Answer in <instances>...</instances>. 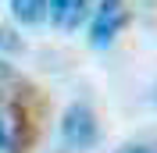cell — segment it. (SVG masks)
<instances>
[{
    "label": "cell",
    "mask_w": 157,
    "mask_h": 153,
    "mask_svg": "<svg viewBox=\"0 0 157 153\" xmlns=\"http://www.w3.org/2000/svg\"><path fill=\"white\" fill-rule=\"evenodd\" d=\"M61 139L71 150H93L100 143V121L89 103H71L61 118Z\"/></svg>",
    "instance_id": "obj_1"
},
{
    "label": "cell",
    "mask_w": 157,
    "mask_h": 153,
    "mask_svg": "<svg viewBox=\"0 0 157 153\" xmlns=\"http://www.w3.org/2000/svg\"><path fill=\"white\" fill-rule=\"evenodd\" d=\"M125 25H128V7H125V0H100L97 11H93V21H89V43H93L97 50L111 47Z\"/></svg>",
    "instance_id": "obj_2"
},
{
    "label": "cell",
    "mask_w": 157,
    "mask_h": 153,
    "mask_svg": "<svg viewBox=\"0 0 157 153\" xmlns=\"http://www.w3.org/2000/svg\"><path fill=\"white\" fill-rule=\"evenodd\" d=\"M89 11H93V0H50V21L61 32H75Z\"/></svg>",
    "instance_id": "obj_3"
},
{
    "label": "cell",
    "mask_w": 157,
    "mask_h": 153,
    "mask_svg": "<svg viewBox=\"0 0 157 153\" xmlns=\"http://www.w3.org/2000/svg\"><path fill=\"white\" fill-rule=\"evenodd\" d=\"M11 14L21 25H39L50 14V0H11Z\"/></svg>",
    "instance_id": "obj_4"
},
{
    "label": "cell",
    "mask_w": 157,
    "mask_h": 153,
    "mask_svg": "<svg viewBox=\"0 0 157 153\" xmlns=\"http://www.w3.org/2000/svg\"><path fill=\"white\" fill-rule=\"evenodd\" d=\"M18 146H21V125L0 110V153H18Z\"/></svg>",
    "instance_id": "obj_5"
},
{
    "label": "cell",
    "mask_w": 157,
    "mask_h": 153,
    "mask_svg": "<svg viewBox=\"0 0 157 153\" xmlns=\"http://www.w3.org/2000/svg\"><path fill=\"white\" fill-rule=\"evenodd\" d=\"M0 47H4V50H18V47H21V39H14V32L0 25Z\"/></svg>",
    "instance_id": "obj_6"
},
{
    "label": "cell",
    "mask_w": 157,
    "mask_h": 153,
    "mask_svg": "<svg viewBox=\"0 0 157 153\" xmlns=\"http://www.w3.org/2000/svg\"><path fill=\"white\" fill-rule=\"evenodd\" d=\"M114 153H150V146H143V143H125L121 150H114Z\"/></svg>",
    "instance_id": "obj_7"
},
{
    "label": "cell",
    "mask_w": 157,
    "mask_h": 153,
    "mask_svg": "<svg viewBox=\"0 0 157 153\" xmlns=\"http://www.w3.org/2000/svg\"><path fill=\"white\" fill-rule=\"evenodd\" d=\"M4 78H11V68L4 64V61H0V82H4Z\"/></svg>",
    "instance_id": "obj_8"
},
{
    "label": "cell",
    "mask_w": 157,
    "mask_h": 153,
    "mask_svg": "<svg viewBox=\"0 0 157 153\" xmlns=\"http://www.w3.org/2000/svg\"><path fill=\"white\" fill-rule=\"evenodd\" d=\"M150 153H157V146H150Z\"/></svg>",
    "instance_id": "obj_9"
},
{
    "label": "cell",
    "mask_w": 157,
    "mask_h": 153,
    "mask_svg": "<svg viewBox=\"0 0 157 153\" xmlns=\"http://www.w3.org/2000/svg\"><path fill=\"white\" fill-rule=\"evenodd\" d=\"M154 100H157V96H154Z\"/></svg>",
    "instance_id": "obj_10"
}]
</instances>
